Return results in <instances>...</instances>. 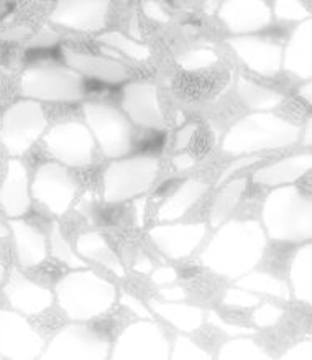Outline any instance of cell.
<instances>
[{
    "instance_id": "6da1fadb",
    "label": "cell",
    "mask_w": 312,
    "mask_h": 360,
    "mask_svg": "<svg viewBox=\"0 0 312 360\" xmlns=\"http://www.w3.org/2000/svg\"><path fill=\"white\" fill-rule=\"evenodd\" d=\"M265 236L255 221H232L223 226L204 252L202 262L209 269L228 278L245 275L260 262Z\"/></svg>"
},
{
    "instance_id": "7a4b0ae2",
    "label": "cell",
    "mask_w": 312,
    "mask_h": 360,
    "mask_svg": "<svg viewBox=\"0 0 312 360\" xmlns=\"http://www.w3.org/2000/svg\"><path fill=\"white\" fill-rule=\"evenodd\" d=\"M61 308L71 319L86 321L100 316L114 304L115 288L92 271H74L56 285Z\"/></svg>"
},
{
    "instance_id": "3957f363",
    "label": "cell",
    "mask_w": 312,
    "mask_h": 360,
    "mask_svg": "<svg viewBox=\"0 0 312 360\" xmlns=\"http://www.w3.org/2000/svg\"><path fill=\"white\" fill-rule=\"evenodd\" d=\"M263 216L273 238L311 237V201L296 188L271 193Z\"/></svg>"
},
{
    "instance_id": "277c9868",
    "label": "cell",
    "mask_w": 312,
    "mask_h": 360,
    "mask_svg": "<svg viewBox=\"0 0 312 360\" xmlns=\"http://www.w3.org/2000/svg\"><path fill=\"white\" fill-rule=\"evenodd\" d=\"M297 139H299V129L290 122L266 115L263 130H256L252 117H247L242 122L233 125L223 143V150L228 153L255 152V150L292 145Z\"/></svg>"
},
{
    "instance_id": "5b68a950",
    "label": "cell",
    "mask_w": 312,
    "mask_h": 360,
    "mask_svg": "<svg viewBox=\"0 0 312 360\" xmlns=\"http://www.w3.org/2000/svg\"><path fill=\"white\" fill-rule=\"evenodd\" d=\"M46 129L41 105L33 101H22L7 110L0 129V142L8 153L23 155Z\"/></svg>"
},
{
    "instance_id": "8992f818",
    "label": "cell",
    "mask_w": 312,
    "mask_h": 360,
    "mask_svg": "<svg viewBox=\"0 0 312 360\" xmlns=\"http://www.w3.org/2000/svg\"><path fill=\"white\" fill-rule=\"evenodd\" d=\"M23 94L40 101L81 99L84 82L77 72L60 66H40L23 75Z\"/></svg>"
},
{
    "instance_id": "52a82bcc",
    "label": "cell",
    "mask_w": 312,
    "mask_h": 360,
    "mask_svg": "<svg viewBox=\"0 0 312 360\" xmlns=\"http://www.w3.org/2000/svg\"><path fill=\"white\" fill-rule=\"evenodd\" d=\"M158 172V160L155 157H134L110 165L105 172V199L124 201L136 196L153 183Z\"/></svg>"
},
{
    "instance_id": "ba28073f",
    "label": "cell",
    "mask_w": 312,
    "mask_h": 360,
    "mask_svg": "<svg viewBox=\"0 0 312 360\" xmlns=\"http://www.w3.org/2000/svg\"><path fill=\"white\" fill-rule=\"evenodd\" d=\"M87 122L107 157H124L131 150V129L119 110L104 104L84 105Z\"/></svg>"
},
{
    "instance_id": "9c48e42d",
    "label": "cell",
    "mask_w": 312,
    "mask_h": 360,
    "mask_svg": "<svg viewBox=\"0 0 312 360\" xmlns=\"http://www.w3.org/2000/svg\"><path fill=\"white\" fill-rule=\"evenodd\" d=\"M45 340L18 313L0 311V355L15 360L40 357Z\"/></svg>"
},
{
    "instance_id": "30bf717a",
    "label": "cell",
    "mask_w": 312,
    "mask_h": 360,
    "mask_svg": "<svg viewBox=\"0 0 312 360\" xmlns=\"http://www.w3.org/2000/svg\"><path fill=\"white\" fill-rule=\"evenodd\" d=\"M109 352L105 338L86 326H67L53 339L41 359H104Z\"/></svg>"
},
{
    "instance_id": "8fae6325",
    "label": "cell",
    "mask_w": 312,
    "mask_h": 360,
    "mask_svg": "<svg viewBox=\"0 0 312 360\" xmlns=\"http://www.w3.org/2000/svg\"><path fill=\"white\" fill-rule=\"evenodd\" d=\"M51 153L67 167H86L94 153V142L84 125L71 122L51 129L45 137Z\"/></svg>"
},
{
    "instance_id": "7c38bea8",
    "label": "cell",
    "mask_w": 312,
    "mask_h": 360,
    "mask_svg": "<svg viewBox=\"0 0 312 360\" xmlns=\"http://www.w3.org/2000/svg\"><path fill=\"white\" fill-rule=\"evenodd\" d=\"M33 198L50 209L51 212L65 214L74 198L76 184L72 183L66 168L60 165H43L38 169L35 181L32 186Z\"/></svg>"
},
{
    "instance_id": "4fadbf2b",
    "label": "cell",
    "mask_w": 312,
    "mask_h": 360,
    "mask_svg": "<svg viewBox=\"0 0 312 360\" xmlns=\"http://www.w3.org/2000/svg\"><path fill=\"white\" fill-rule=\"evenodd\" d=\"M168 342L155 324H131L117 340L114 359H168Z\"/></svg>"
},
{
    "instance_id": "5bb4252c",
    "label": "cell",
    "mask_w": 312,
    "mask_h": 360,
    "mask_svg": "<svg viewBox=\"0 0 312 360\" xmlns=\"http://www.w3.org/2000/svg\"><path fill=\"white\" fill-rule=\"evenodd\" d=\"M6 295L13 309L25 314L43 313L53 303V293L50 290L28 280L22 271L15 269L11 271V278H8V283L6 286Z\"/></svg>"
},
{
    "instance_id": "9a60e30c",
    "label": "cell",
    "mask_w": 312,
    "mask_h": 360,
    "mask_svg": "<svg viewBox=\"0 0 312 360\" xmlns=\"http://www.w3.org/2000/svg\"><path fill=\"white\" fill-rule=\"evenodd\" d=\"M151 238L164 254L173 259H183L188 257L201 244L206 236V226L204 224H176V226H160L150 232Z\"/></svg>"
},
{
    "instance_id": "2e32d148",
    "label": "cell",
    "mask_w": 312,
    "mask_h": 360,
    "mask_svg": "<svg viewBox=\"0 0 312 360\" xmlns=\"http://www.w3.org/2000/svg\"><path fill=\"white\" fill-rule=\"evenodd\" d=\"M228 43L235 48L243 61L252 68L253 71L260 72L263 76L271 77L280 70L281 48L270 43L263 38L256 37H243L228 40Z\"/></svg>"
},
{
    "instance_id": "e0dca14e",
    "label": "cell",
    "mask_w": 312,
    "mask_h": 360,
    "mask_svg": "<svg viewBox=\"0 0 312 360\" xmlns=\"http://www.w3.org/2000/svg\"><path fill=\"white\" fill-rule=\"evenodd\" d=\"M105 2H60L51 20L76 30H99L104 27Z\"/></svg>"
},
{
    "instance_id": "ac0fdd59",
    "label": "cell",
    "mask_w": 312,
    "mask_h": 360,
    "mask_svg": "<svg viewBox=\"0 0 312 360\" xmlns=\"http://www.w3.org/2000/svg\"><path fill=\"white\" fill-rule=\"evenodd\" d=\"M0 204L8 217H20L30 209L28 174L18 160H11L6 181L0 189Z\"/></svg>"
},
{
    "instance_id": "d6986e66",
    "label": "cell",
    "mask_w": 312,
    "mask_h": 360,
    "mask_svg": "<svg viewBox=\"0 0 312 360\" xmlns=\"http://www.w3.org/2000/svg\"><path fill=\"white\" fill-rule=\"evenodd\" d=\"M221 18L232 32H255L270 25V8L263 2H227L221 8Z\"/></svg>"
},
{
    "instance_id": "ffe728a7",
    "label": "cell",
    "mask_w": 312,
    "mask_h": 360,
    "mask_svg": "<svg viewBox=\"0 0 312 360\" xmlns=\"http://www.w3.org/2000/svg\"><path fill=\"white\" fill-rule=\"evenodd\" d=\"M124 107L131 120L146 127H162L163 115L160 112L156 89L145 84H134L125 89Z\"/></svg>"
},
{
    "instance_id": "44dd1931",
    "label": "cell",
    "mask_w": 312,
    "mask_h": 360,
    "mask_svg": "<svg viewBox=\"0 0 312 360\" xmlns=\"http://www.w3.org/2000/svg\"><path fill=\"white\" fill-rule=\"evenodd\" d=\"M8 226L15 236L18 262L23 269H33L43 264L46 259V244L43 233L23 221H11Z\"/></svg>"
},
{
    "instance_id": "7402d4cb",
    "label": "cell",
    "mask_w": 312,
    "mask_h": 360,
    "mask_svg": "<svg viewBox=\"0 0 312 360\" xmlns=\"http://www.w3.org/2000/svg\"><path fill=\"white\" fill-rule=\"evenodd\" d=\"M65 58L72 68L82 75L91 76L92 79L104 81V82H115L124 81L126 77L125 66L110 60H102V58L82 55V53H74L71 50H65Z\"/></svg>"
},
{
    "instance_id": "603a6c76",
    "label": "cell",
    "mask_w": 312,
    "mask_h": 360,
    "mask_svg": "<svg viewBox=\"0 0 312 360\" xmlns=\"http://www.w3.org/2000/svg\"><path fill=\"white\" fill-rule=\"evenodd\" d=\"M312 163L311 155H296V157L281 160L265 169L253 174V179L261 184H285L294 183L306 172H309Z\"/></svg>"
},
{
    "instance_id": "cb8c5ba5",
    "label": "cell",
    "mask_w": 312,
    "mask_h": 360,
    "mask_svg": "<svg viewBox=\"0 0 312 360\" xmlns=\"http://www.w3.org/2000/svg\"><path fill=\"white\" fill-rule=\"evenodd\" d=\"M286 68L299 77H311V20L299 25L286 51Z\"/></svg>"
},
{
    "instance_id": "d4e9b609",
    "label": "cell",
    "mask_w": 312,
    "mask_h": 360,
    "mask_svg": "<svg viewBox=\"0 0 312 360\" xmlns=\"http://www.w3.org/2000/svg\"><path fill=\"white\" fill-rule=\"evenodd\" d=\"M151 309L156 311L160 316L169 321L174 328L184 330V333H193L201 328L202 324V311L194 306L176 304V303H158V301H150Z\"/></svg>"
},
{
    "instance_id": "484cf974",
    "label": "cell",
    "mask_w": 312,
    "mask_h": 360,
    "mask_svg": "<svg viewBox=\"0 0 312 360\" xmlns=\"http://www.w3.org/2000/svg\"><path fill=\"white\" fill-rule=\"evenodd\" d=\"M77 252L82 257H86V259H92L102 265H105V269L112 270L115 275H124L119 259H117V255L110 250V247L105 244V240L99 233L89 232L77 238Z\"/></svg>"
},
{
    "instance_id": "4316f807",
    "label": "cell",
    "mask_w": 312,
    "mask_h": 360,
    "mask_svg": "<svg viewBox=\"0 0 312 360\" xmlns=\"http://www.w3.org/2000/svg\"><path fill=\"white\" fill-rule=\"evenodd\" d=\"M206 189L207 184L199 181H188L176 193V196L169 198L168 201L163 204L158 217L162 219V221H174V219H178L184 211H188L189 206H193L194 201L199 199V196H201Z\"/></svg>"
},
{
    "instance_id": "83f0119b",
    "label": "cell",
    "mask_w": 312,
    "mask_h": 360,
    "mask_svg": "<svg viewBox=\"0 0 312 360\" xmlns=\"http://www.w3.org/2000/svg\"><path fill=\"white\" fill-rule=\"evenodd\" d=\"M291 281L294 286L296 298L309 303L311 301V245L302 247L297 252L291 266Z\"/></svg>"
},
{
    "instance_id": "f1b7e54d",
    "label": "cell",
    "mask_w": 312,
    "mask_h": 360,
    "mask_svg": "<svg viewBox=\"0 0 312 360\" xmlns=\"http://www.w3.org/2000/svg\"><path fill=\"white\" fill-rule=\"evenodd\" d=\"M245 186H247V179H235V181H232L228 186H226V189H223L221 194H219L211 212V221L214 227H217L219 224L226 221L228 214L235 209L238 199H240Z\"/></svg>"
},
{
    "instance_id": "f546056e",
    "label": "cell",
    "mask_w": 312,
    "mask_h": 360,
    "mask_svg": "<svg viewBox=\"0 0 312 360\" xmlns=\"http://www.w3.org/2000/svg\"><path fill=\"white\" fill-rule=\"evenodd\" d=\"M237 286H242L245 290H253V291H263V293H268L271 296H278V298L287 301L290 300V290H287L286 283L276 280L275 276L268 274H252L237 281Z\"/></svg>"
},
{
    "instance_id": "4dcf8cb0",
    "label": "cell",
    "mask_w": 312,
    "mask_h": 360,
    "mask_svg": "<svg viewBox=\"0 0 312 360\" xmlns=\"http://www.w3.org/2000/svg\"><path fill=\"white\" fill-rule=\"evenodd\" d=\"M238 89H240V96L245 101V104L253 107V109H271L282 101V97L276 92L266 89V87L255 86L253 82H247L245 79L240 81Z\"/></svg>"
},
{
    "instance_id": "1f68e13d",
    "label": "cell",
    "mask_w": 312,
    "mask_h": 360,
    "mask_svg": "<svg viewBox=\"0 0 312 360\" xmlns=\"http://www.w3.org/2000/svg\"><path fill=\"white\" fill-rule=\"evenodd\" d=\"M221 359H270L265 350L258 347L250 339H235L222 345Z\"/></svg>"
},
{
    "instance_id": "d6a6232c",
    "label": "cell",
    "mask_w": 312,
    "mask_h": 360,
    "mask_svg": "<svg viewBox=\"0 0 312 360\" xmlns=\"http://www.w3.org/2000/svg\"><path fill=\"white\" fill-rule=\"evenodd\" d=\"M51 250H53V257H55L58 262H63V264L71 266V269H81V266H86V262L79 260V257L71 250V247L66 242V238L63 237V232L58 224H53Z\"/></svg>"
},
{
    "instance_id": "836d02e7",
    "label": "cell",
    "mask_w": 312,
    "mask_h": 360,
    "mask_svg": "<svg viewBox=\"0 0 312 360\" xmlns=\"http://www.w3.org/2000/svg\"><path fill=\"white\" fill-rule=\"evenodd\" d=\"M99 40L104 41L105 45L119 48L120 51H124L125 55H129L130 58H134V60H136V61H143L150 55L148 48H146L145 45H140V43L131 41V40H129V38H125L124 35H120V33H107V35L99 37Z\"/></svg>"
},
{
    "instance_id": "e575fe53",
    "label": "cell",
    "mask_w": 312,
    "mask_h": 360,
    "mask_svg": "<svg viewBox=\"0 0 312 360\" xmlns=\"http://www.w3.org/2000/svg\"><path fill=\"white\" fill-rule=\"evenodd\" d=\"M164 139L167 137H164L163 132H146L136 140V152L140 155H146V157L160 153L164 147Z\"/></svg>"
},
{
    "instance_id": "d590c367",
    "label": "cell",
    "mask_w": 312,
    "mask_h": 360,
    "mask_svg": "<svg viewBox=\"0 0 312 360\" xmlns=\"http://www.w3.org/2000/svg\"><path fill=\"white\" fill-rule=\"evenodd\" d=\"M217 60V56L209 50H194L191 53L179 58V65L186 68V70H196V68H204L212 65Z\"/></svg>"
},
{
    "instance_id": "8d00e7d4",
    "label": "cell",
    "mask_w": 312,
    "mask_h": 360,
    "mask_svg": "<svg viewBox=\"0 0 312 360\" xmlns=\"http://www.w3.org/2000/svg\"><path fill=\"white\" fill-rule=\"evenodd\" d=\"M174 359H211V355L199 349L191 339L179 335L176 339V347H174Z\"/></svg>"
},
{
    "instance_id": "74e56055",
    "label": "cell",
    "mask_w": 312,
    "mask_h": 360,
    "mask_svg": "<svg viewBox=\"0 0 312 360\" xmlns=\"http://www.w3.org/2000/svg\"><path fill=\"white\" fill-rule=\"evenodd\" d=\"M275 7L276 15L290 22L302 20V18L309 15V12L304 11V7H302V4L299 2H278Z\"/></svg>"
},
{
    "instance_id": "f35d334b",
    "label": "cell",
    "mask_w": 312,
    "mask_h": 360,
    "mask_svg": "<svg viewBox=\"0 0 312 360\" xmlns=\"http://www.w3.org/2000/svg\"><path fill=\"white\" fill-rule=\"evenodd\" d=\"M282 316V309L276 308L273 304H263L260 309H256L253 313V321H255L256 326L260 328H270V326L276 324V321Z\"/></svg>"
},
{
    "instance_id": "ab89813d",
    "label": "cell",
    "mask_w": 312,
    "mask_h": 360,
    "mask_svg": "<svg viewBox=\"0 0 312 360\" xmlns=\"http://www.w3.org/2000/svg\"><path fill=\"white\" fill-rule=\"evenodd\" d=\"M25 60L28 63L37 61H46V60H61V50L60 46H37L28 48L25 53Z\"/></svg>"
},
{
    "instance_id": "60d3db41",
    "label": "cell",
    "mask_w": 312,
    "mask_h": 360,
    "mask_svg": "<svg viewBox=\"0 0 312 360\" xmlns=\"http://www.w3.org/2000/svg\"><path fill=\"white\" fill-rule=\"evenodd\" d=\"M223 303L238 304V306H243V308H250V306H255L260 303V300H258L255 295H250V293H247V291L233 288V290L227 291V296H226V300H223Z\"/></svg>"
},
{
    "instance_id": "b9f144b4",
    "label": "cell",
    "mask_w": 312,
    "mask_h": 360,
    "mask_svg": "<svg viewBox=\"0 0 312 360\" xmlns=\"http://www.w3.org/2000/svg\"><path fill=\"white\" fill-rule=\"evenodd\" d=\"M209 319H211V323L214 326H217L219 329H222L223 333H227V334H230V335L253 334V329L240 328V326H235V324H230V323H223V321L217 316V313H214V311H211V314H209Z\"/></svg>"
},
{
    "instance_id": "7bdbcfd3",
    "label": "cell",
    "mask_w": 312,
    "mask_h": 360,
    "mask_svg": "<svg viewBox=\"0 0 312 360\" xmlns=\"http://www.w3.org/2000/svg\"><path fill=\"white\" fill-rule=\"evenodd\" d=\"M282 359H311V340H306L304 344H299L297 347L287 350V354L282 355Z\"/></svg>"
},
{
    "instance_id": "ee69618b",
    "label": "cell",
    "mask_w": 312,
    "mask_h": 360,
    "mask_svg": "<svg viewBox=\"0 0 312 360\" xmlns=\"http://www.w3.org/2000/svg\"><path fill=\"white\" fill-rule=\"evenodd\" d=\"M122 303H124L129 309H131V313L138 314V316H141V318H151V314L145 309V306L140 304L138 301H136L135 298H131V296H129V295L122 296Z\"/></svg>"
},
{
    "instance_id": "f6af8a7d",
    "label": "cell",
    "mask_w": 312,
    "mask_h": 360,
    "mask_svg": "<svg viewBox=\"0 0 312 360\" xmlns=\"http://www.w3.org/2000/svg\"><path fill=\"white\" fill-rule=\"evenodd\" d=\"M258 160H260V157H245V158H240V160H238V162H235V163H232L230 168H228L227 172L222 174L221 183H223V179H227L233 172H237V169H242L243 167H250V165L256 163Z\"/></svg>"
},
{
    "instance_id": "bcb514c9",
    "label": "cell",
    "mask_w": 312,
    "mask_h": 360,
    "mask_svg": "<svg viewBox=\"0 0 312 360\" xmlns=\"http://www.w3.org/2000/svg\"><path fill=\"white\" fill-rule=\"evenodd\" d=\"M176 276H178L176 271H174L173 269H162L153 275V280H155V283L164 285V283H171V281L176 280Z\"/></svg>"
},
{
    "instance_id": "7dc6e473",
    "label": "cell",
    "mask_w": 312,
    "mask_h": 360,
    "mask_svg": "<svg viewBox=\"0 0 312 360\" xmlns=\"http://www.w3.org/2000/svg\"><path fill=\"white\" fill-rule=\"evenodd\" d=\"M162 296L164 300H184V296H186V293H184V290L181 288V286H173V288H164L162 290Z\"/></svg>"
},
{
    "instance_id": "c3c4849f",
    "label": "cell",
    "mask_w": 312,
    "mask_h": 360,
    "mask_svg": "<svg viewBox=\"0 0 312 360\" xmlns=\"http://www.w3.org/2000/svg\"><path fill=\"white\" fill-rule=\"evenodd\" d=\"M194 162H193V158H189L188 155H179V157L174 160V165H176V167L179 168V169H184V168H188V167H191Z\"/></svg>"
},
{
    "instance_id": "681fc988",
    "label": "cell",
    "mask_w": 312,
    "mask_h": 360,
    "mask_svg": "<svg viewBox=\"0 0 312 360\" xmlns=\"http://www.w3.org/2000/svg\"><path fill=\"white\" fill-rule=\"evenodd\" d=\"M6 237H8V227L6 224L0 222V238H6Z\"/></svg>"
},
{
    "instance_id": "f907efd6",
    "label": "cell",
    "mask_w": 312,
    "mask_h": 360,
    "mask_svg": "<svg viewBox=\"0 0 312 360\" xmlns=\"http://www.w3.org/2000/svg\"><path fill=\"white\" fill-rule=\"evenodd\" d=\"M306 145H311V120L307 122V129H306Z\"/></svg>"
},
{
    "instance_id": "816d5d0a",
    "label": "cell",
    "mask_w": 312,
    "mask_h": 360,
    "mask_svg": "<svg viewBox=\"0 0 312 360\" xmlns=\"http://www.w3.org/2000/svg\"><path fill=\"white\" fill-rule=\"evenodd\" d=\"M2 278H4V265L0 264V281H2Z\"/></svg>"
}]
</instances>
